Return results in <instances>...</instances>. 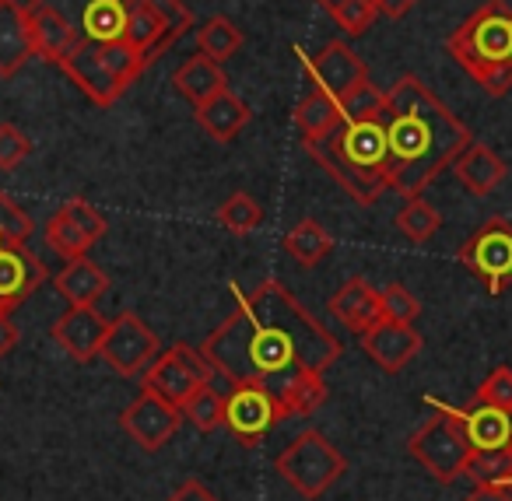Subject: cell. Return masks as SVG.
<instances>
[{"label":"cell","instance_id":"cell-43","mask_svg":"<svg viewBox=\"0 0 512 501\" xmlns=\"http://www.w3.org/2000/svg\"><path fill=\"white\" fill-rule=\"evenodd\" d=\"M15 344H18V326H15V319L11 316H0V358L8 351H15Z\"/></svg>","mask_w":512,"mask_h":501},{"label":"cell","instance_id":"cell-1","mask_svg":"<svg viewBox=\"0 0 512 501\" xmlns=\"http://www.w3.org/2000/svg\"><path fill=\"white\" fill-rule=\"evenodd\" d=\"M235 309L200 354L228 386H264L281 396L306 375H323L344 354V344L285 288L264 281L242 295L232 288Z\"/></svg>","mask_w":512,"mask_h":501},{"label":"cell","instance_id":"cell-19","mask_svg":"<svg viewBox=\"0 0 512 501\" xmlns=\"http://www.w3.org/2000/svg\"><path fill=\"white\" fill-rule=\"evenodd\" d=\"M330 312L348 326L351 333H369L372 326L383 319V302H379V288H372L365 277H351L341 284L334 298H330Z\"/></svg>","mask_w":512,"mask_h":501},{"label":"cell","instance_id":"cell-2","mask_svg":"<svg viewBox=\"0 0 512 501\" xmlns=\"http://www.w3.org/2000/svg\"><path fill=\"white\" fill-rule=\"evenodd\" d=\"M74 29L60 71L95 102L113 106L193 29L183 0H50Z\"/></svg>","mask_w":512,"mask_h":501},{"label":"cell","instance_id":"cell-39","mask_svg":"<svg viewBox=\"0 0 512 501\" xmlns=\"http://www.w3.org/2000/svg\"><path fill=\"white\" fill-rule=\"evenodd\" d=\"M29 155H32L29 137L15 123H0V172H15Z\"/></svg>","mask_w":512,"mask_h":501},{"label":"cell","instance_id":"cell-9","mask_svg":"<svg viewBox=\"0 0 512 501\" xmlns=\"http://www.w3.org/2000/svg\"><path fill=\"white\" fill-rule=\"evenodd\" d=\"M211 379H214L211 361L200 351H193L190 344H176L151 361L148 372L141 375V386L158 393L162 400H169L172 407H183V403Z\"/></svg>","mask_w":512,"mask_h":501},{"label":"cell","instance_id":"cell-29","mask_svg":"<svg viewBox=\"0 0 512 501\" xmlns=\"http://www.w3.org/2000/svg\"><path fill=\"white\" fill-rule=\"evenodd\" d=\"M179 410H183V421L193 424L200 435H211L214 428L225 424V393H221L214 382H207V386H200Z\"/></svg>","mask_w":512,"mask_h":501},{"label":"cell","instance_id":"cell-12","mask_svg":"<svg viewBox=\"0 0 512 501\" xmlns=\"http://www.w3.org/2000/svg\"><path fill=\"white\" fill-rule=\"evenodd\" d=\"M102 235H106V218H102L88 200L74 197V200H67L57 214H50L43 239L60 260H78V256H88V249H92Z\"/></svg>","mask_w":512,"mask_h":501},{"label":"cell","instance_id":"cell-14","mask_svg":"<svg viewBox=\"0 0 512 501\" xmlns=\"http://www.w3.org/2000/svg\"><path fill=\"white\" fill-rule=\"evenodd\" d=\"M302 64L309 67V74H313L316 85H320L327 95H334L337 102H341L348 92H355L358 85L369 81V67H365V60L358 57L348 43H341V39L327 43L313 60L302 57Z\"/></svg>","mask_w":512,"mask_h":501},{"label":"cell","instance_id":"cell-28","mask_svg":"<svg viewBox=\"0 0 512 501\" xmlns=\"http://www.w3.org/2000/svg\"><path fill=\"white\" fill-rule=\"evenodd\" d=\"M197 46L204 57H211L214 64H225V60H232L235 53L242 50V29L232 22V18H207L204 25H200L197 32Z\"/></svg>","mask_w":512,"mask_h":501},{"label":"cell","instance_id":"cell-20","mask_svg":"<svg viewBox=\"0 0 512 501\" xmlns=\"http://www.w3.org/2000/svg\"><path fill=\"white\" fill-rule=\"evenodd\" d=\"M29 57H36L29 11L18 0H0V78H15Z\"/></svg>","mask_w":512,"mask_h":501},{"label":"cell","instance_id":"cell-26","mask_svg":"<svg viewBox=\"0 0 512 501\" xmlns=\"http://www.w3.org/2000/svg\"><path fill=\"white\" fill-rule=\"evenodd\" d=\"M341 120H344L341 102H337L334 95L323 92L320 85H316L313 92H309L306 99L295 106V127H299L302 148H306V144H313V141H320L323 134H330V130H334Z\"/></svg>","mask_w":512,"mask_h":501},{"label":"cell","instance_id":"cell-45","mask_svg":"<svg viewBox=\"0 0 512 501\" xmlns=\"http://www.w3.org/2000/svg\"><path fill=\"white\" fill-rule=\"evenodd\" d=\"M509 487H512V484H509Z\"/></svg>","mask_w":512,"mask_h":501},{"label":"cell","instance_id":"cell-22","mask_svg":"<svg viewBox=\"0 0 512 501\" xmlns=\"http://www.w3.org/2000/svg\"><path fill=\"white\" fill-rule=\"evenodd\" d=\"M453 172L463 190H470L474 197H488V193H495L498 186H502V179L509 176V165H505L488 144L470 141L467 148H463V155L453 162Z\"/></svg>","mask_w":512,"mask_h":501},{"label":"cell","instance_id":"cell-3","mask_svg":"<svg viewBox=\"0 0 512 501\" xmlns=\"http://www.w3.org/2000/svg\"><path fill=\"white\" fill-rule=\"evenodd\" d=\"M383 127L390 144L386 176L400 197H421V190L453 169L463 148L474 141L467 123L414 74L397 78L386 92Z\"/></svg>","mask_w":512,"mask_h":501},{"label":"cell","instance_id":"cell-36","mask_svg":"<svg viewBox=\"0 0 512 501\" xmlns=\"http://www.w3.org/2000/svg\"><path fill=\"white\" fill-rule=\"evenodd\" d=\"M386 109V92H379L372 81L358 85L355 92H348L341 99V113L344 120H379Z\"/></svg>","mask_w":512,"mask_h":501},{"label":"cell","instance_id":"cell-8","mask_svg":"<svg viewBox=\"0 0 512 501\" xmlns=\"http://www.w3.org/2000/svg\"><path fill=\"white\" fill-rule=\"evenodd\" d=\"M460 263L484 284L488 295H502L512 284V221H484L460 246Z\"/></svg>","mask_w":512,"mask_h":501},{"label":"cell","instance_id":"cell-4","mask_svg":"<svg viewBox=\"0 0 512 501\" xmlns=\"http://www.w3.org/2000/svg\"><path fill=\"white\" fill-rule=\"evenodd\" d=\"M306 151L323 165L330 179L348 193L355 204L372 207L390 190V144H386L383 116L379 120H341Z\"/></svg>","mask_w":512,"mask_h":501},{"label":"cell","instance_id":"cell-42","mask_svg":"<svg viewBox=\"0 0 512 501\" xmlns=\"http://www.w3.org/2000/svg\"><path fill=\"white\" fill-rule=\"evenodd\" d=\"M372 4H376L379 15H386V18H404L407 11H414V4H418V0H372Z\"/></svg>","mask_w":512,"mask_h":501},{"label":"cell","instance_id":"cell-6","mask_svg":"<svg viewBox=\"0 0 512 501\" xmlns=\"http://www.w3.org/2000/svg\"><path fill=\"white\" fill-rule=\"evenodd\" d=\"M278 477H285L288 487L302 494V498H323L337 480L348 473V459L344 452L330 442L323 431L309 428L302 435H295L285 449L274 459Z\"/></svg>","mask_w":512,"mask_h":501},{"label":"cell","instance_id":"cell-13","mask_svg":"<svg viewBox=\"0 0 512 501\" xmlns=\"http://www.w3.org/2000/svg\"><path fill=\"white\" fill-rule=\"evenodd\" d=\"M120 424L144 452H158L183 424V410L172 407L169 400H162L158 393L141 386V393L134 396L127 410L120 414Z\"/></svg>","mask_w":512,"mask_h":501},{"label":"cell","instance_id":"cell-33","mask_svg":"<svg viewBox=\"0 0 512 501\" xmlns=\"http://www.w3.org/2000/svg\"><path fill=\"white\" fill-rule=\"evenodd\" d=\"M323 400H327V382H323V375H306V379H299L281 396V407H285L288 417H309L313 410L323 407Z\"/></svg>","mask_w":512,"mask_h":501},{"label":"cell","instance_id":"cell-18","mask_svg":"<svg viewBox=\"0 0 512 501\" xmlns=\"http://www.w3.org/2000/svg\"><path fill=\"white\" fill-rule=\"evenodd\" d=\"M456 421H460L463 435H467L470 449L474 452H491L512 445V410L491 407V403H477L470 410H456Z\"/></svg>","mask_w":512,"mask_h":501},{"label":"cell","instance_id":"cell-23","mask_svg":"<svg viewBox=\"0 0 512 501\" xmlns=\"http://www.w3.org/2000/svg\"><path fill=\"white\" fill-rule=\"evenodd\" d=\"M193 113H197V123L204 127V134L211 137V141H218V144L235 141V137L246 130V123L253 120V113H249L246 102H242L235 92H228V88L221 95H214L211 102L197 106Z\"/></svg>","mask_w":512,"mask_h":501},{"label":"cell","instance_id":"cell-44","mask_svg":"<svg viewBox=\"0 0 512 501\" xmlns=\"http://www.w3.org/2000/svg\"><path fill=\"white\" fill-rule=\"evenodd\" d=\"M11 309H15V305L4 302V298H0V316H11Z\"/></svg>","mask_w":512,"mask_h":501},{"label":"cell","instance_id":"cell-34","mask_svg":"<svg viewBox=\"0 0 512 501\" xmlns=\"http://www.w3.org/2000/svg\"><path fill=\"white\" fill-rule=\"evenodd\" d=\"M376 15L379 11L372 0H334V4H330V18H334L337 29L351 39L365 36V32L372 29V22H376Z\"/></svg>","mask_w":512,"mask_h":501},{"label":"cell","instance_id":"cell-21","mask_svg":"<svg viewBox=\"0 0 512 501\" xmlns=\"http://www.w3.org/2000/svg\"><path fill=\"white\" fill-rule=\"evenodd\" d=\"M46 281V267L36 253H29L25 246H8L0 249V298L11 305L25 302L29 295H36Z\"/></svg>","mask_w":512,"mask_h":501},{"label":"cell","instance_id":"cell-38","mask_svg":"<svg viewBox=\"0 0 512 501\" xmlns=\"http://www.w3.org/2000/svg\"><path fill=\"white\" fill-rule=\"evenodd\" d=\"M474 400L491 403V407H502V410H512V368L509 365L491 368L488 379L477 386Z\"/></svg>","mask_w":512,"mask_h":501},{"label":"cell","instance_id":"cell-25","mask_svg":"<svg viewBox=\"0 0 512 501\" xmlns=\"http://www.w3.org/2000/svg\"><path fill=\"white\" fill-rule=\"evenodd\" d=\"M57 291L67 298L71 305H95L102 295L109 291V277L99 263H92L88 256H78V260H67V267L53 277Z\"/></svg>","mask_w":512,"mask_h":501},{"label":"cell","instance_id":"cell-32","mask_svg":"<svg viewBox=\"0 0 512 501\" xmlns=\"http://www.w3.org/2000/svg\"><path fill=\"white\" fill-rule=\"evenodd\" d=\"M474 484H512V445L505 449H491V452H474L467 463V473Z\"/></svg>","mask_w":512,"mask_h":501},{"label":"cell","instance_id":"cell-15","mask_svg":"<svg viewBox=\"0 0 512 501\" xmlns=\"http://www.w3.org/2000/svg\"><path fill=\"white\" fill-rule=\"evenodd\" d=\"M362 347L386 375H397L411 365L414 358L421 354L425 340L421 333L414 330L411 323H390V319H379L369 333H362Z\"/></svg>","mask_w":512,"mask_h":501},{"label":"cell","instance_id":"cell-17","mask_svg":"<svg viewBox=\"0 0 512 501\" xmlns=\"http://www.w3.org/2000/svg\"><path fill=\"white\" fill-rule=\"evenodd\" d=\"M29 32L36 57H43L53 67H64V60L74 50V29L64 18V11L53 8L50 0H36L29 8Z\"/></svg>","mask_w":512,"mask_h":501},{"label":"cell","instance_id":"cell-37","mask_svg":"<svg viewBox=\"0 0 512 501\" xmlns=\"http://www.w3.org/2000/svg\"><path fill=\"white\" fill-rule=\"evenodd\" d=\"M379 302H383V319L390 323H411L421 316V302L404 288V284H386L379 288Z\"/></svg>","mask_w":512,"mask_h":501},{"label":"cell","instance_id":"cell-7","mask_svg":"<svg viewBox=\"0 0 512 501\" xmlns=\"http://www.w3.org/2000/svg\"><path fill=\"white\" fill-rule=\"evenodd\" d=\"M428 403L435 407V414L411 435L407 452H411L439 484H453V480H460L463 473H467V463H470V456H474V449H470L453 407L432 400V396H428Z\"/></svg>","mask_w":512,"mask_h":501},{"label":"cell","instance_id":"cell-35","mask_svg":"<svg viewBox=\"0 0 512 501\" xmlns=\"http://www.w3.org/2000/svg\"><path fill=\"white\" fill-rule=\"evenodd\" d=\"M36 232V221L8 197V193H0V249L8 246H25Z\"/></svg>","mask_w":512,"mask_h":501},{"label":"cell","instance_id":"cell-31","mask_svg":"<svg viewBox=\"0 0 512 501\" xmlns=\"http://www.w3.org/2000/svg\"><path fill=\"white\" fill-rule=\"evenodd\" d=\"M218 221L228 228L232 235H249L256 232V228L264 225V207L256 204L249 193H232V197L225 200V204L218 207Z\"/></svg>","mask_w":512,"mask_h":501},{"label":"cell","instance_id":"cell-27","mask_svg":"<svg viewBox=\"0 0 512 501\" xmlns=\"http://www.w3.org/2000/svg\"><path fill=\"white\" fill-rule=\"evenodd\" d=\"M285 253L302 267H316L334 253V235L320 225L316 218H302L292 232L285 235Z\"/></svg>","mask_w":512,"mask_h":501},{"label":"cell","instance_id":"cell-41","mask_svg":"<svg viewBox=\"0 0 512 501\" xmlns=\"http://www.w3.org/2000/svg\"><path fill=\"white\" fill-rule=\"evenodd\" d=\"M463 501H512V487L505 484H474V491Z\"/></svg>","mask_w":512,"mask_h":501},{"label":"cell","instance_id":"cell-10","mask_svg":"<svg viewBox=\"0 0 512 501\" xmlns=\"http://www.w3.org/2000/svg\"><path fill=\"white\" fill-rule=\"evenodd\" d=\"M158 337L148 323H144L137 312H120V316L109 323L106 344H102V361L113 368L116 375H144L148 365L158 358Z\"/></svg>","mask_w":512,"mask_h":501},{"label":"cell","instance_id":"cell-24","mask_svg":"<svg viewBox=\"0 0 512 501\" xmlns=\"http://www.w3.org/2000/svg\"><path fill=\"white\" fill-rule=\"evenodd\" d=\"M172 88L197 109V106H204V102H211L214 95L225 92L228 78H225V71H221V64H214V60L204 57V53H197V57H190L186 64L176 67Z\"/></svg>","mask_w":512,"mask_h":501},{"label":"cell","instance_id":"cell-30","mask_svg":"<svg viewBox=\"0 0 512 501\" xmlns=\"http://www.w3.org/2000/svg\"><path fill=\"white\" fill-rule=\"evenodd\" d=\"M442 228V214L425 197H407V204L397 211V232L411 242H428Z\"/></svg>","mask_w":512,"mask_h":501},{"label":"cell","instance_id":"cell-40","mask_svg":"<svg viewBox=\"0 0 512 501\" xmlns=\"http://www.w3.org/2000/svg\"><path fill=\"white\" fill-rule=\"evenodd\" d=\"M165 501H218V498H214V494H211V487H207V484H200L197 477H186L183 484H179L176 491H172Z\"/></svg>","mask_w":512,"mask_h":501},{"label":"cell","instance_id":"cell-11","mask_svg":"<svg viewBox=\"0 0 512 501\" xmlns=\"http://www.w3.org/2000/svg\"><path fill=\"white\" fill-rule=\"evenodd\" d=\"M285 407L264 386H228L225 389V428L242 445H256L278 421H285Z\"/></svg>","mask_w":512,"mask_h":501},{"label":"cell","instance_id":"cell-5","mask_svg":"<svg viewBox=\"0 0 512 501\" xmlns=\"http://www.w3.org/2000/svg\"><path fill=\"white\" fill-rule=\"evenodd\" d=\"M446 50L484 95L502 99L512 92V8L505 0H484L449 36Z\"/></svg>","mask_w":512,"mask_h":501},{"label":"cell","instance_id":"cell-16","mask_svg":"<svg viewBox=\"0 0 512 501\" xmlns=\"http://www.w3.org/2000/svg\"><path fill=\"white\" fill-rule=\"evenodd\" d=\"M106 333H109V323L95 312V305H71V309L53 323V340H57L74 361H81V365L102 358Z\"/></svg>","mask_w":512,"mask_h":501}]
</instances>
